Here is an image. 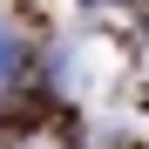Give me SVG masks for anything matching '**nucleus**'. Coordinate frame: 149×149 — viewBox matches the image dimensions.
Returning <instances> with one entry per match:
<instances>
[{"instance_id": "obj_1", "label": "nucleus", "mask_w": 149, "mask_h": 149, "mask_svg": "<svg viewBox=\"0 0 149 149\" xmlns=\"http://www.w3.org/2000/svg\"><path fill=\"white\" fill-rule=\"evenodd\" d=\"M20 61H27V47H20V34L0 20V88H14V74H20Z\"/></svg>"}]
</instances>
